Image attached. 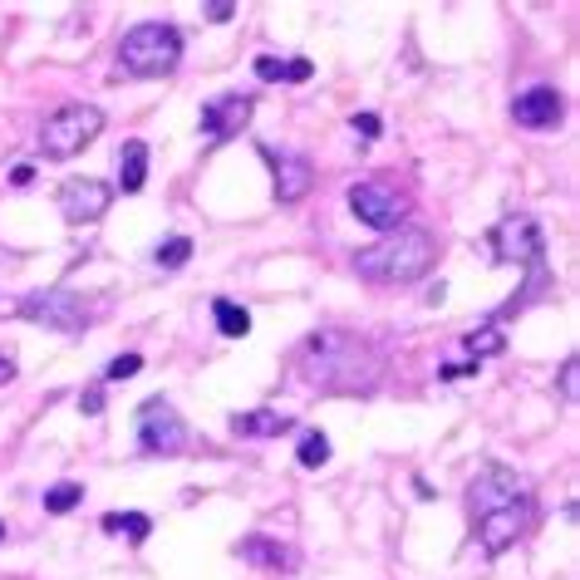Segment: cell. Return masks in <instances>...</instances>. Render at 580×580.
<instances>
[{
    "instance_id": "1",
    "label": "cell",
    "mask_w": 580,
    "mask_h": 580,
    "mask_svg": "<svg viewBox=\"0 0 580 580\" xmlns=\"http://www.w3.org/2000/svg\"><path fill=\"white\" fill-rule=\"evenodd\" d=\"M295 374L325 394H369L384 374L379 349L349 330H315L295 349Z\"/></svg>"
},
{
    "instance_id": "2",
    "label": "cell",
    "mask_w": 580,
    "mask_h": 580,
    "mask_svg": "<svg viewBox=\"0 0 580 580\" xmlns=\"http://www.w3.org/2000/svg\"><path fill=\"white\" fill-rule=\"evenodd\" d=\"M433 261H438V241L423 227H399V232L379 236L374 246L354 251V271L369 286H413L433 271Z\"/></svg>"
},
{
    "instance_id": "3",
    "label": "cell",
    "mask_w": 580,
    "mask_h": 580,
    "mask_svg": "<svg viewBox=\"0 0 580 580\" xmlns=\"http://www.w3.org/2000/svg\"><path fill=\"white\" fill-rule=\"evenodd\" d=\"M177 59H182L177 25H168V20H143L118 45V74H128V79H163V74L177 69Z\"/></svg>"
},
{
    "instance_id": "4",
    "label": "cell",
    "mask_w": 580,
    "mask_h": 580,
    "mask_svg": "<svg viewBox=\"0 0 580 580\" xmlns=\"http://www.w3.org/2000/svg\"><path fill=\"white\" fill-rule=\"evenodd\" d=\"M349 212H354L364 227L389 236V232H399V227H408L413 197H408L404 182H394V177H364V182L349 187Z\"/></svg>"
},
{
    "instance_id": "5",
    "label": "cell",
    "mask_w": 580,
    "mask_h": 580,
    "mask_svg": "<svg viewBox=\"0 0 580 580\" xmlns=\"http://www.w3.org/2000/svg\"><path fill=\"white\" fill-rule=\"evenodd\" d=\"M99 133H104V114L94 104H59L55 114L45 118V128H40V148H45V158L64 163V158L84 153Z\"/></svg>"
},
{
    "instance_id": "6",
    "label": "cell",
    "mask_w": 580,
    "mask_h": 580,
    "mask_svg": "<svg viewBox=\"0 0 580 580\" xmlns=\"http://www.w3.org/2000/svg\"><path fill=\"white\" fill-rule=\"evenodd\" d=\"M20 315H25L30 325L55 330V335H84L89 320H94V310H89L84 295H74V290H30V295L20 300Z\"/></svg>"
},
{
    "instance_id": "7",
    "label": "cell",
    "mask_w": 580,
    "mask_h": 580,
    "mask_svg": "<svg viewBox=\"0 0 580 580\" xmlns=\"http://www.w3.org/2000/svg\"><path fill=\"white\" fill-rule=\"evenodd\" d=\"M526 497H531V482L507 463H487L472 482H467L472 522H482V517H492V512H502V507H517V502H526Z\"/></svg>"
},
{
    "instance_id": "8",
    "label": "cell",
    "mask_w": 580,
    "mask_h": 580,
    "mask_svg": "<svg viewBox=\"0 0 580 580\" xmlns=\"http://www.w3.org/2000/svg\"><path fill=\"white\" fill-rule=\"evenodd\" d=\"M182 448H187V423L177 418V408L168 399H148L138 408V453L173 458Z\"/></svg>"
},
{
    "instance_id": "9",
    "label": "cell",
    "mask_w": 580,
    "mask_h": 580,
    "mask_svg": "<svg viewBox=\"0 0 580 580\" xmlns=\"http://www.w3.org/2000/svg\"><path fill=\"white\" fill-rule=\"evenodd\" d=\"M487 241L502 266H541V256H546V236L536 227V217H507L492 227Z\"/></svg>"
},
{
    "instance_id": "10",
    "label": "cell",
    "mask_w": 580,
    "mask_h": 580,
    "mask_svg": "<svg viewBox=\"0 0 580 580\" xmlns=\"http://www.w3.org/2000/svg\"><path fill=\"white\" fill-rule=\"evenodd\" d=\"M109 202H114V192H109V182H99V177H69V182H59V217H64L69 227L99 222V217L109 212Z\"/></svg>"
},
{
    "instance_id": "11",
    "label": "cell",
    "mask_w": 580,
    "mask_h": 580,
    "mask_svg": "<svg viewBox=\"0 0 580 580\" xmlns=\"http://www.w3.org/2000/svg\"><path fill=\"white\" fill-rule=\"evenodd\" d=\"M531 522H536V497H526L517 507H502V512L482 517V522H477V546H482L487 556H502V551H512L526 531H531Z\"/></svg>"
},
{
    "instance_id": "12",
    "label": "cell",
    "mask_w": 580,
    "mask_h": 580,
    "mask_svg": "<svg viewBox=\"0 0 580 580\" xmlns=\"http://www.w3.org/2000/svg\"><path fill=\"white\" fill-rule=\"evenodd\" d=\"M261 158H266V168H271V192H276V202H300V197L315 187V168H310L305 153L261 143Z\"/></svg>"
},
{
    "instance_id": "13",
    "label": "cell",
    "mask_w": 580,
    "mask_h": 580,
    "mask_svg": "<svg viewBox=\"0 0 580 580\" xmlns=\"http://www.w3.org/2000/svg\"><path fill=\"white\" fill-rule=\"evenodd\" d=\"M251 114H256V99L251 94H222V99L202 104V133L212 143H232L236 133L251 123Z\"/></svg>"
},
{
    "instance_id": "14",
    "label": "cell",
    "mask_w": 580,
    "mask_h": 580,
    "mask_svg": "<svg viewBox=\"0 0 580 580\" xmlns=\"http://www.w3.org/2000/svg\"><path fill=\"white\" fill-rule=\"evenodd\" d=\"M512 118L522 123V128H561V118H566V99H561V89H551V84H531L522 89L517 99H512Z\"/></svg>"
},
{
    "instance_id": "15",
    "label": "cell",
    "mask_w": 580,
    "mask_h": 580,
    "mask_svg": "<svg viewBox=\"0 0 580 580\" xmlns=\"http://www.w3.org/2000/svg\"><path fill=\"white\" fill-rule=\"evenodd\" d=\"M236 556L246 561V566H261V571H295L300 566V556L281 546L276 536H246L241 546H236Z\"/></svg>"
},
{
    "instance_id": "16",
    "label": "cell",
    "mask_w": 580,
    "mask_h": 580,
    "mask_svg": "<svg viewBox=\"0 0 580 580\" xmlns=\"http://www.w3.org/2000/svg\"><path fill=\"white\" fill-rule=\"evenodd\" d=\"M251 69H256V79H261V84H305V79L315 74V64H310L305 55H295V59L256 55V59H251Z\"/></svg>"
},
{
    "instance_id": "17",
    "label": "cell",
    "mask_w": 580,
    "mask_h": 580,
    "mask_svg": "<svg viewBox=\"0 0 580 580\" xmlns=\"http://www.w3.org/2000/svg\"><path fill=\"white\" fill-rule=\"evenodd\" d=\"M290 428H295V423H290L286 413H276V408H256V413H236L232 418L236 438H281Z\"/></svg>"
},
{
    "instance_id": "18",
    "label": "cell",
    "mask_w": 580,
    "mask_h": 580,
    "mask_svg": "<svg viewBox=\"0 0 580 580\" xmlns=\"http://www.w3.org/2000/svg\"><path fill=\"white\" fill-rule=\"evenodd\" d=\"M143 182H148V143L128 138L118 148V187L123 192H143Z\"/></svg>"
},
{
    "instance_id": "19",
    "label": "cell",
    "mask_w": 580,
    "mask_h": 580,
    "mask_svg": "<svg viewBox=\"0 0 580 580\" xmlns=\"http://www.w3.org/2000/svg\"><path fill=\"white\" fill-rule=\"evenodd\" d=\"M212 320H217V330H222L227 340H241V335L251 330V315H246L236 300H212Z\"/></svg>"
},
{
    "instance_id": "20",
    "label": "cell",
    "mask_w": 580,
    "mask_h": 580,
    "mask_svg": "<svg viewBox=\"0 0 580 580\" xmlns=\"http://www.w3.org/2000/svg\"><path fill=\"white\" fill-rule=\"evenodd\" d=\"M295 463L305 467V472L325 467V463H330V438H325V433H315V428H305V433H300V448H295Z\"/></svg>"
},
{
    "instance_id": "21",
    "label": "cell",
    "mask_w": 580,
    "mask_h": 580,
    "mask_svg": "<svg viewBox=\"0 0 580 580\" xmlns=\"http://www.w3.org/2000/svg\"><path fill=\"white\" fill-rule=\"evenodd\" d=\"M192 261V236H168L158 251H153V266L158 271H182Z\"/></svg>"
},
{
    "instance_id": "22",
    "label": "cell",
    "mask_w": 580,
    "mask_h": 580,
    "mask_svg": "<svg viewBox=\"0 0 580 580\" xmlns=\"http://www.w3.org/2000/svg\"><path fill=\"white\" fill-rule=\"evenodd\" d=\"M79 502H84V487H79V482H55V487L45 492V512H50V517H64V512H74Z\"/></svg>"
},
{
    "instance_id": "23",
    "label": "cell",
    "mask_w": 580,
    "mask_h": 580,
    "mask_svg": "<svg viewBox=\"0 0 580 580\" xmlns=\"http://www.w3.org/2000/svg\"><path fill=\"white\" fill-rule=\"evenodd\" d=\"M104 531H128V541L138 546V541H148L153 522H148L143 512H109V517H104Z\"/></svg>"
},
{
    "instance_id": "24",
    "label": "cell",
    "mask_w": 580,
    "mask_h": 580,
    "mask_svg": "<svg viewBox=\"0 0 580 580\" xmlns=\"http://www.w3.org/2000/svg\"><path fill=\"white\" fill-rule=\"evenodd\" d=\"M463 345L472 359H487V354H502V335H497V330H472Z\"/></svg>"
},
{
    "instance_id": "25",
    "label": "cell",
    "mask_w": 580,
    "mask_h": 580,
    "mask_svg": "<svg viewBox=\"0 0 580 580\" xmlns=\"http://www.w3.org/2000/svg\"><path fill=\"white\" fill-rule=\"evenodd\" d=\"M138 369H143V359H138V354H118L104 379H109V384H118V379H128V374H138Z\"/></svg>"
},
{
    "instance_id": "26",
    "label": "cell",
    "mask_w": 580,
    "mask_h": 580,
    "mask_svg": "<svg viewBox=\"0 0 580 580\" xmlns=\"http://www.w3.org/2000/svg\"><path fill=\"white\" fill-rule=\"evenodd\" d=\"M576 374H580V364L566 359V364H561V394H566V404H576Z\"/></svg>"
},
{
    "instance_id": "27",
    "label": "cell",
    "mask_w": 580,
    "mask_h": 580,
    "mask_svg": "<svg viewBox=\"0 0 580 580\" xmlns=\"http://www.w3.org/2000/svg\"><path fill=\"white\" fill-rule=\"evenodd\" d=\"M349 123H354V133H364V138H379V118H374V114H354Z\"/></svg>"
},
{
    "instance_id": "28",
    "label": "cell",
    "mask_w": 580,
    "mask_h": 580,
    "mask_svg": "<svg viewBox=\"0 0 580 580\" xmlns=\"http://www.w3.org/2000/svg\"><path fill=\"white\" fill-rule=\"evenodd\" d=\"M79 408H84V413H104V389H84V394H79Z\"/></svg>"
},
{
    "instance_id": "29",
    "label": "cell",
    "mask_w": 580,
    "mask_h": 580,
    "mask_svg": "<svg viewBox=\"0 0 580 580\" xmlns=\"http://www.w3.org/2000/svg\"><path fill=\"white\" fill-rule=\"evenodd\" d=\"M10 182H15V187H30V182H35V168H25V163H20V168L10 173Z\"/></svg>"
},
{
    "instance_id": "30",
    "label": "cell",
    "mask_w": 580,
    "mask_h": 580,
    "mask_svg": "<svg viewBox=\"0 0 580 580\" xmlns=\"http://www.w3.org/2000/svg\"><path fill=\"white\" fill-rule=\"evenodd\" d=\"M236 10L232 5H207V20H217V25H222V20H232Z\"/></svg>"
},
{
    "instance_id": "31",
    "label": "cell",
    "mask_w": 580,
    "mask_h": 580,
    "mask_svg": "<svg viewBox=\"0 0 580 580\" xmlns=\"http://www.w3.org/2000/svg\"><path fill=\"white\" fill-rule=\"evenodd\" d=\"M10 379H15V364H10V359L0 354V384H10Z\"/></svg>"
},
{
    "instance_id": "32",
    "label": "cell",
    "mask_w": 580,
    "mask_h": 580,
    "mask_svg": "<svg viewBox=\"0 0 580 580\" xmlns=\"http://www.w3.org/2000/svg\"><path fill=\"white\" fill-rule=\"evenodd\" d=\"M0 536H5V522H0Z\"/></svg>"
}]
</instances>
